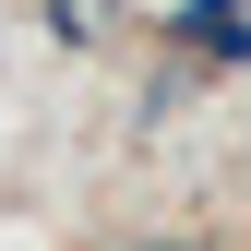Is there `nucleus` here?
I'll use <instances>...</instances> for the list:
<instances>
[{
  "instance_id": "1",
  "label": "nucleus",
  "mask_w": 251,
  "mask_h": 251,
  "mask_svg": "<svg viewBox=\"0 0 251 251\" xmlns=\"http://www.w3.org/2000/svg\"><path fill=\"white\" fill-rule=\"evenodd\" d=\"M239 12H251V0H192V12H179V36H192L203 60H239V48H251V24H239Z\"/></svg>"
}]
</instances>
